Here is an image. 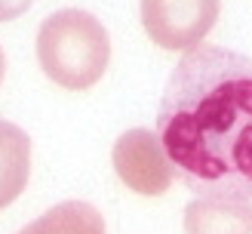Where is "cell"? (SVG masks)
<instances>
[{"label": "cell", "instance_id": "6da1fadb", "mask_svg": "<svg viewBox=\"0 0 252 234\" xmlns=\"http://www.w3.org/2000/svg\"><path fill=\"white\" fill-rule=\"evenodd\" d=\"M157 135L191 191L252 201V59L188 49L163 90Z\"/></svg>", "mask_w": 252, "mask_h": 234}, {"label": "cell", "instance_id": "7a4b0ae2", "mask_svg": "<svg viewBox=\"0 0 252 234\" xmlns=\"http://www.w3.org/2000/svg\"><path fill=\"white\" fill-rule=\"evenodd\" d=\"M37 62L62 90H90L105 77L111 62L108 28L86 9H59L40 22Z\"/></svg>", "mask_w": 252, "mask_h": 234}, {"label": "cell", "instance_id": "3957f363", "mask_svg": "<svg viewBox=\"0 0 252 234\" xmlns=\"http://www.w3.org/2000/svg\"><path fill=\"white\" fill-rule=\"evenodd\" d=\"M221 0H142V25L151 43L188 53L216 28Z\"/></svg>", "mask_w": 252, "mask_h": 234}, {"label": "cell", "instance_id": "277c9868", "mask_svg": "<svg viewBox=\"0 0 252 234\" xmlns=\"http://www.w3.org/2000/svg\"><path fill=\"white\" fill-rule=\"evenodd\" d=\"M111 164H114L117 179L126 188L135 194H145V197L166 194L175 182V167H172L169 154L163 151L160 135L145 127L126 130L114 142Z\"/></svg>", "mask_w": 252, "mask_h": 234}, {"label": "cell", "instance_id": "5b68a950", "mask_svg": "<svg viewBox=\"0 0 252 234\" xmlns=\"http://www.w3.org/2000/svg\"><path fill=\"white\" fill-rule=\"evenodd\" d=\"M185 234H252V201L197 194L185 206Z\"/></svg>", "mask_w": 252, "mask_h": 234}, {"label": "cell", "instance_id": "8992f818", "mask_svg": "<svg viewBox=\"0 0 252 234\" xmlns=\"http://www.w3.org/2000/svg\"><path fill=\"white\" fill-rule=\"evenodd\" d=\"M31 179V139L16 123L0 117V209L19 201Z\"/></svg>", "mask_w": 252, "mask_h": 234}, {"label": "cell", "instance_id": "52a82bcc", "mask_svg": "<svg viewBox=\"0 0 252 234\" xmlns=\"http://www.w3.org/2000/svg\"><path fill=\"white\" fill-rule=\"evenodd\" d=\"M16 234H105V219L86 201H62Z\"/></svg>", "mask_w": 252, "mask_h": 234}, {"label": "cell", "instance_id": "ba28073f", "mask_svg": "<svg viewBox=\"0 0 252 234\" xmlns=\"http://www.w3.org/2000/svg\"><path fill=\"white\" fill-rule=\"evenodd\" d=\"M34 0H0V22H12L31 9Z\"/></svg>", "mask_w": 252, "mask_h": 234}, {"label": "cell", "instance_id": "9c48e42d", "mask_svg": "<svg viewBox=\"0 0 252 234\" xmlns=\"http://www.w3.org/2000/svg\"><path fill=\"white\" fill-rule=\"evenodd\" d=\"M3 74H6V56H3V46H0V83H3Z\"/></svg>", "mask_w": 252, "mask_h": 234}]
</instances>
